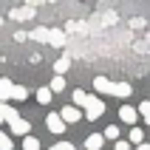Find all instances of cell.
I'll return each mask as SVG.
<instances>
[{"instance_id": "obj_1", "label": "cell", "mask_w": 150, "mask_h": 150, "mask_svg": "<svg viewBox=\"0 0 150 150\" xmlns=\"http://www.w3.org/2000/svg\"><path fill=\"white\" fill-rule=\"evenodd\" d=\"M82 110H85V119H91V122H93V119H99L102 113H105V102H102L99 96H88V102H85Z\"/></svg>"}, {"instance_id": "obj_2", "label": "cell", "mask_w": 150, "mask_h": 150, "mask_svg": "<svg viewBox=\"0 0 150 150\" xmlns=\"http://www.w3.org/2000/svg\"><path fill=\"white\" fill-rule=\"evenodd\" d=\"M65 125H68V122L59 116V113H48V116H45V127H48L54 136H62V133H65Z\"/></svg>"}, {"instance_id": "obj_3", "label": "cell", "mask_w": 150, "mask_h": 150, "mask_svg": "<svg viewBox=\"0 0 150 150\" xmlns=\"http://www.w3.org/2000/svg\"><path fill=\"white\" fill-rule=\"evenodd\" d=\"M82 113H85V110H79V105H65V108L59 110V116L65 119L68 125H74V122H79V119H82Z\"/></svg>"}, {"instance_id": "obj_4", "label": "cell", "mask_w": 150, "mask_h": 150, "mask_svg": "<svg viewBox=\"0 0 150 150\" xmlns=\"http://www.w3.org/2000/svg\"><path fill=\"white\" fill-rule=\"evenodd\" d=\"M8 127H11V136H28V130H31V122L23 116H17L14 122H8Z\"/></svg>"}, {"instance_id": "obj_5", "label": "cell", "mask_w": 150, "mask_h": 150, "mask_svg": "<svg viewBox=\"0 0 150 150\" xmlns=\"http://www.w3.org/2000/svg\"><path fill=\"white\" fill-rule=\"evenodd\" d=\"M119 119H122L125 125H136V119H139V108H130V105H122V108H119Z\"/></svg>"}, {"instance_id": "obj_6", "label": "cell", "mask_w": 150, "mask_h": 150, "mask_svg": "<svg viewBox=\"0 0 150 150\" xmlns=\"http://www.w3.org/2000/svg\"><path fill=\"white\" fill-rule=\"evenodd\" d=\"M93 88H96L99 93H108V96L113 93V82H110L108 76H96V79H93Z\"/></svg>"}, {"instance_id": "obj_7", "label": "cell", "mask_w": 150, "mask_h": 150, "mask_svg": "<svg viewBox=\"0 0 150 150\" xmlns=\"http://www.w3.org/2000/svg\"><path fill=\"white\" fill-rule=\"evenodd\" d=\"M34 17V6H23V8H11V20H31Z\"/></svg>"}, {"instance_id": "obj_8", "label": "cell", "mask_w": 150, "mask_h": 150, "mask_svg": "<svg viewBox=\"0 0 150 150\" xmlns=\"http://www.w3.org/2000/svg\"><path fill=\"white\" fill-rule=\"evenodd\" d=\"M130 93H133V88H130L127 82H113V93H110V96H122V99H127Z\"/></svg>"}, {"instance_id": "obj_9", "label": "cell", "mask_w": 150, "mask_h": 150, "mask_svg": "<svg viewBox=\"0 0 150 150\" xmlns=\"http://www.w3.org/2000/svg\"><path fill=\"white\" fill-rule=\"evenodd\" d=\"M102 142H105L102 133H91L88 139H85V147H88V150H102Z\"/></svg>"}, {"instance_id": "obj_10", "label": "cell", "mask_w": 150, "mask_h": 150, "mask_svg": "<svg viewBox=\"0 0 150 150\" xmlns=\"http://www.w3.org/2000/svg\"><path fill=\"white\" fill-rule=\"evenodd\" d=\"M11 91H14L11 79H0V102H8V99H11Z\"/></svg>"}, {"instance_id": "obj_11", "label": "cell", "mask_w": 150, "mask_h": 150, "mask_svg": "<svg viewBox=\"0 0 150 150\" xmlns=\"http://www.w3.org/2000/svg\"><path fill=\"white\" fill-rule=\"evenodd\" d=\"M68 68H71V57H68V54H62V57L54 62V74H65Z\"/></svg>"}, {"instance_id": "obj_12", "label": "cell", "mask_w": 150, "mask_h": 150, "mask_svg": "<svg viewBox=\"0 0 150 150\" xmlns=\"http://www.w3.org/2000/svg\"><path fill=\"white\" fill-rule=\"evenodd\" d=\"M48 42H51V45H54V48H62V45H65V34L54 28V31L48 34Z\"/></svg>"}, {"instance_id": "obj_13", "label": "cell", "mask_w": 150, "mask_h": 150, "mask_svg": "<svg viewBox=\"0 0 150 150\" xmlns=\"http://www.w3.org/2000/svg\"><path fill=\"white\" fill-rule=\"evenodd\" d=\"M54 93H59V91H65V76L62 74H54V79H51V85H48Z\"/></svg>"}, {"instance_id": "obj_14", "label": "cell", "mask_w": 150, "mask_h": 150, "mask_svg": "<svg viewBox=\"0 0 150 150\" xmlns=\"http://www.w3.org/2000/svg\"><path fill=\"white\" fill-rule=\"evenodd\" d=\"M48 34H51V28H34L28 37H31V40H37V42H48Z\"/></svg>"}, {"instance_id": "obj_15", "label": "cell", "mask_w": 150, "mask_h": 150, "mask_svg": "<svg viewBox=\"0 0 150 150\" xmlns=\"http://www.w3.org/2000/svg\"><path fill=\"white\" fill-rule=\"evenodd\" d=\"M11 99H14V102H25V99H28V88H23V85H14Z\"/></svg>"}, {"instance_id": "obj_16", "label": "cell", "mask_w": 150, "mask_h": 150, "mask_svg": "<svg viewBox=\"0 0 150 150\" xmlns=\"http://www.w3.org/2000/svg\"><path fill=\"white\" fill-rule=\"evenodd\" d=\"M51 96H54V91H51V88H40V91H37V102H40V105H48Z\"/></svg>"}, {"instance_id": "obj_17", "label": "cell", "mask_w": 150, "mask_h": 150, "mask_svg": "<svg viewBox=\"0 0 150 150\" xmlns=\"http://www.w3.org/2000/svg\"><path fill=\"white\" fill-rule=\"evenodd\" d=\"M23 150H40V139H37V136H25L23 139Z\"/></svg>"}, {"instance_id": "obj_18", "label": "cell", "mask_w": 150, "mask_h": 150, "mask_svg": "<svg viewBox=\"0 0 150 150\" xmlns=\"http://www.w3.org/2000/svg\"><path fill=\"white\" fill-rule=\"evenodd\" d=\"M11 147H14L11 133H3V130H0V150H11Z\"/></svg>"}, {"instance_id": "obj_19", "label": "cell", "mask_w": 150, "mask_h": 150, "mask_svg": "<svg viewBox=\"0 0 150 150\" xmlns=\"http://www.w3.org/2000/svg\"><path fill=\"white\" fill-rule=\"evenodd\" d=\"M88 96H91V93H85V91H79V88H76V91H74V105L85 108V102H88Z\"/></svg>"}, {"instance_id": "obj_20", "label": "cell", "mask_w": 150, "mask_h": 150, "mask_svg": "<svg viewBox=\"0 0 150 150\" xmlns=\"http://www.w3.org/2000/svg\"><path fill=\"white\" fill-rule=\"evenodd\" d=\"M127 139H130V142H133V144H142V142H144V133H142V130H139V127H133Z\"/></svg>"}, {"instance_id": "obj_21", "label": "cell", "mask_w": 150, "mask_h": 150, "mask_svg": "<svg viewBox=\"0 0 150 150\" xmlns=\"http://www.w3.org/2000/svg\"><path fill=\"white\" fill-rule=\"evenodd\" d=\"M105 139H110V142H116V139H119V127H116V125L105 127Z\"/></svg>"}, {"instance_id": "obj_22", "label": "cell", "mask_w": 150, "mask_h": 150, "mask_svg": "<svg viewBox=\"0 0 150 150\" xmlns=\"http://www.w3.org/2000/svg\"><path fill=\"white\" fill-rule=\"evenodd\" d=\"M139 113H142V116H144V119H147V116H150V102H147V99H144V102H142V105H139Z\"/></svg>"}, {"instance_id": "obj_23", "label": "cell", "mask_w": 150, "mask_h": 150, "mask_svg": "<svg viewBox=\"0 0 150 150\" xmlns=\"http://www.w3.org/2000/svg\"><path fill=\"white\" fill-rule=\"evenodd\" d=\"M144 23H147V20H142V17H133V20H130V28H144Z\"/></svg>"}, {"instance_id": "obj_24", "label": "cell", "mask_w": 150, "mask_h": 150, "mask_svg": "<svg viewBox=\"0 0 150 150\" xmlns=\"http://www.w3.org/2000/svg\"><path fill=\"white\" fill-rule=\"evenodd\" d=\"M113 150H130V142H125V139H116V147Z\"/></svg>"}, {"instance_id": "obj_25", "label": "cell", "mask_w": 150, "mask_h": 150, "mask_svg": "<svg viewBox=\"0 0 150 150\" xmlns=\"http://www.w3.org/2000/svg\"><path fill=\"white\" fill-rule=\"evenodd\" d=\"M54 147H57V150H74V144H71V142H59V144H54Z\"/></svg>"}, {"instance_id": "obj_26", "label": "cell", "mask_w": 150, "mask_h": 150, "mask_svg": "<svg viewBox=\"0 0 150 150\" xmlns=\"http://www.w3.org/2000/svg\"><path fill=\"white\" fill-rule=\"evenodd\" d=\"M136 51H139V54H144V51H150V45H147V42H136Z\"/></svg>"}, {"instance_id": "obj_27", "label": "cell", "mask_w": 150, "mask_h": 150, "mask_svg": "<svg viewBox=\"0 0 150 150\" xmlns=\"http://www.w3.org/2000/svg\"><path fill=\"white\" fill-rule=\"evenodd\" d=\"M14 40H17V42H23V40H28V34H25V31H17V34H14Z\"/></svg>"}, {"instance_id": "obj_28", "label": "cell", "mask_w": 150, "mask_h": 150, "mask_svg": "<svg viewBox=\"0 0 150 150\" xmlns=\"http://www.w3.org/2000/svg\"><path fill=\"white\" fill-rule=\"evenodd\" d=\"M136 150H150V142H142V144H136Z\"/></svg>"}, {"instance_id": "obj_29", "label": "cell", "mask_w": 150, "mask_h": 150, "mask_svg": "<svg viewBox=\"0 0 150 150\" xmlns=\"http://www.w3.org/2000/svg\"><path fill=\"white\" fill-rule=\"evenodd\" d=\"M144 122H147V125H150V116H147V119H144Z\"/></svg>"}, {"instance_id": "obj_30", "label": "cell", "mask_w": 150, "mask_h": 150, "mask_svg": "<svg viewBox=\"0 0 150 150\" xmlns=\"http://www.w3.org/2000/svg\"><path fill=\"white\" fill-rule=\"evenodd\" d=\"M0 25H3V20H0Z\"/></svg>"}, {"instance_id": "obj_31", "label": "cell", "mask_w": 150, "mask_h": 150, "mask_svg": "<svg viewBox=\"0 0 150 150\" xmlns=\"http://www.w3.org/2000/svg\"><path fill=\"white\" fill-rule=\"evenodd\" d=\"M51 150H57V147H51Z\"/></svg>"}]
</instances>
